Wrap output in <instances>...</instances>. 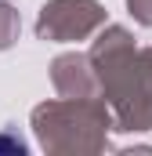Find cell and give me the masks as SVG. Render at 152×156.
Wrapping results in <instances>:
<instances>
[{
  "label": "cell",
  "instance_id": "obj_2",
  "mask_svg": "<svg viewBox=\"0 0 152 156\" xmlns=\"http://www.w3.org/2000/svg\"><path fill=\"white\" fill-rule=\"evenodd\" d=\"M130 11H134L145 26H152V0H130Z\"/></svg>",
  "mask_w": 152,
  "mask_h": 156
},
{
  "label": "cell",
  "instance_id": "obj_1",
  "mask_svg": "<svg viewBox=\"0 0 152 156\" xmlns=\"http://www.w3.org/2000/svg\"><path fill=\"white\" fill-rule=\"evenodd\" d=\"M98 22H102V7L94 0H54L40 15V37L73 40V37L91 33Z\"/></svg>",
  "mask_w": 152,
  "mask_h": 156
}]
</instances>
